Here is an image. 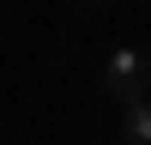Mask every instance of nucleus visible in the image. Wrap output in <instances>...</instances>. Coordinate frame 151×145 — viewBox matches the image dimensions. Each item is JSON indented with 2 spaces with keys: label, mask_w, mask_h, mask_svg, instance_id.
I'll return each mask as SVG.
<instances>
[{
  "label": "nucleus",
  "mask_w": 151,
  "mask_h": 145,
  "mask_svg": "<svg viewBox=\"0 0 151 145\" xmlns=\"http://www.w3.org/2000/svg\"><path fill=\"white\" fill-rule=\"evenodd\" d=\"M121 139L127 145H151V97L121 103Z\"/></svg>",
  "instance_id": "obj_2"
},
{
  "label": "nucleus",
  "mask_w": 151,
  "mask_h": 145,
  "mask_svg": "<svg viewBox=\"0 0 151 145\" xmlns=\"http://www.w3.org/2000/svg\"><path fill=\"white\" fill-rule=\"evenodd\" d=\"M109 97H115V103L151 97V55L145 48H115V55H109Z\"/></svg>",
  "instance_id": "obj_1"
}]
</instances>
